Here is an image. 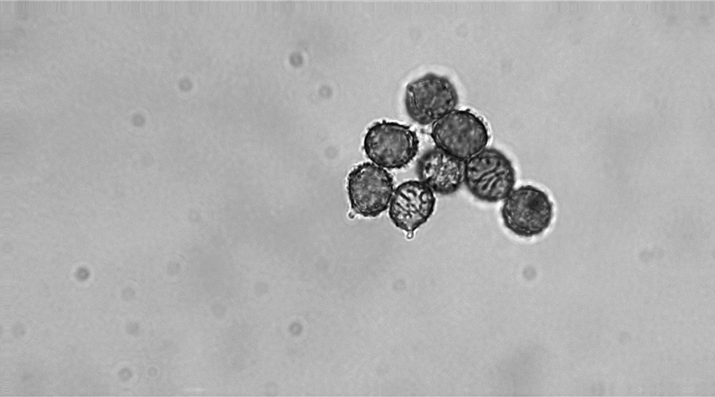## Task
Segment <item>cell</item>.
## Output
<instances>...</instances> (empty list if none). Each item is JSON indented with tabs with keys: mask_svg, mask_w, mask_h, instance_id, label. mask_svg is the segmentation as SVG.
Listing matches in <instances>:
<instances>
[{
	"mask_svg": "<svg viewBox=\"0 0 715 397\" xmlns=\"http://www.w3.org/2000/svg\"><path fill=\"white\" fill-rule=\"evenodd\" d=\"M346 188L352 210L362 217L374 218L389 207L394 180L384 168L365 162L350 172Z\"/></svg>",
	"mask_w": 715,
	"mask_h": 397,
	"instance_id": "8992f818",
	"label": "cell"
},
{
	"mask_svg": "<svg viewBox=\"0 0 715 397\" xmlns=\"http://www.w3.org/2000/svg\"><path fill=\"white\" fill-rule=\"evenodd\" d=\"M501 216L504 226L512 233L531 238L550 227L554 217V204L540 188L532 185L521 186L503 200Z\"/></svg>",
	"mask_w": 715,
	"mask_h": 397,
	"instance_id": "7a4b0ae2",
	"label": "cell"
},
{
	"mask_svg": "<svg viewBox=\"0 0 715 397\" xmlns=\"http://www.w3.org/2000/svg\"><path fill=\"white\" fill-rule=\"evenodd\" d=\"M419 180L434 193L448 195L457 192L464 180V162L438 149L425 151L416 165Z\"/></svg>",
	"mask_w": 715,
	"mask_h": 397,
	"instance_id": "ba28073f",
	"label": "cell"
},
{
	"mask_svg": "<svg viewBox=\"0 0 715 397\" xmlns=\"http://www.w3.org/2000/svg\"><path fill=\"white\" fill-rule=\"evenodd\" d=\"M419 138L408 126L382 120L372 124L363 140V150L374 164L388 170L408 165L416 156Z\"/></svg>",
	"mask_w": 715,
	"mask_h": 397,
	"instance_id": "277c9868",
	"label": "cell"
},
{
	"mask_svg": "<svg viewBox=\"0 0 715 397\" xmlns=\"http://www.w3.org/2000/svg\"><path fill=\"white\" fill-rule=\"evenodd\" d=\"M436 202L434 191L425 183L420 180L406 181L393 192L389 217L397 228L413 233L433 214Z\"/></svg>",
	"mask_w": 715,
	"mask_h": 397,
	"instance_id": "52a82bcc",
	"label": "cell"
},
{
	"mask_svg": "<svg viewBox=\"0 0 715 397\" xmlns=\"http://www.w3.org/2000/svg\"><path fill=\"white\" fill-rule=\"evenodd\" d=\"M466 189L477 200L496 203L514 189L516 172L510 160L495 148H485L464 161Z\"/></svg>",
	"mask_w": 715,
	"mask_h": 397,
	"instance_id": "6da1fadb",
	"label": "cell"
},
{
	"mask_svg": "<svg viewBox=\"0 0 715 397\" xmlns=\"http://www.w3.org/2000/svg\"><path fill=\"white\" fill-rule=\"evenodd\" d=\"M436 148L464 162L485 149L489 141L484 120L469 109L455 110L432 124Z\"/></svg>",
	"mask_w": 715,
	"mask_h": 397,
	"instance_id": "3957f363",
	"label": "cell"
},
{
	"mask_svg": "<svg viewBox=\"0 0 715 397\" xmlns=\"http://www.w3.org/2000/svg\"><path fill=\"white\" fill-rule=\"evenodd\" d=\"M457 91L445 76L426 74L406 85L404 105L408 116L420 126H428L455 110Z\"/></svg>",
	"mask_w": 715,
	"mask_h": 397,
	"instance_id": "5b68a950",
	"label": "cell"
}]
</instances>
